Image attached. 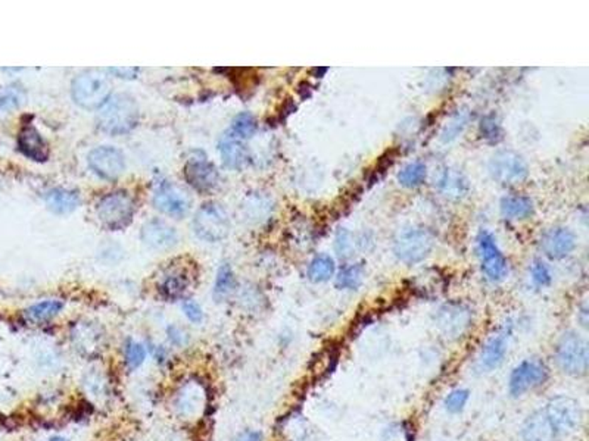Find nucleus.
Returning a JSON list of instances; mask_svg holds the SVG:
<instances>
[{
	"mask_svg": "<svg viewBox=\"0 0 589 441\" xmlns=\"http://www.w3.org/2000/svg\"><path fill=\"white\" fill-rule=\"evenodd\" d=\"M96 123L100 130L114 135L131 131L139 123V106L136 100L124 93L111 96L99 108Z\"/></svg>",
	"mask_w": 589,
	"mask_h": 441,
	"instance_id": "f257e3e1",
	"label": "nucleus"
},
{
	"mask_svg": "<svg viewBox=\"0 0 589 441\" xmlns=\"http://www.w3.org/2000/svg\"><path fill=\"white\" fill-rule=\"evenodd\" d=\"M189 287V278L181 271H173L161 281V294L168 300H176L184 294Z\"/></svg>",
	"mask_w": 589,
	"mask_h": 441,
	"instance_id": "b1692460",
	"label": "nucleus"
},
{
	"mask_svg": "<svg viewBox=\"0 0 589 441\" xmlns=\"http://www.w3.org/2000/svg\"><path fill=\"white\" fill-rule=\"evenodd\" d=\"M364 278V268L361 263L349 265L341 269V273L336 277V287L341 290H357Z\"/></svg>",
	"mask_w": 589,
	"mask_h": 441,
	"instance_id": "c85d7f7f",
	"label": "nucleus"
},
{
	"mask_svg": "<svg viewBox=\"0 0 589 441\" xmlns=\"http://www.w3.org/2000/svg\"><path fill=\"white\" fill-rule=\"evenodd\" d=\"M478 254L480 258L482 271L486 278L492 282H499L507 275V261L499 250L495 237L486 230L478 235Z\"/></svg>",
	"mask_w": 589,
	"mask_h": 441,
	"instance_id": "1a4fd4ad",
	"label": "nucleus"
},
{
	"mask_svg": "<svg viewBox=\"0 0 589 441\" xmlns=\"http://www.w3.org/2000/svg\"><path fill=\"white\" fill-rule=\"evenodd\" d=\"M18 149L25 158L35 162H46L49 158V146L32 125H25L20 131Z\"/></svg>",
	"mask_w": 589,
	"mask_h": 441,
	"instance_id": "f3484780",
	"label": "nucleus"
},
{
	"mask_svg": "<svg viewBox=\"0 0 589 441\" xmlns=\"http://www.w3.org/2000/svg\"><path fill=\"white\" fill-rule=\"evenodd\" d=\"M184 335H186V334H184L177 327H170V328H168V338H170V343L173 346H177V347L183 346L184 344V340H186V337H184Z\"/></svg>",
	"mask_w": 589,
	"mask_h": 441,
	"instance_id": "a19ab883",
	"label": "nucleus"
},
{
	"mask_svg": "<svg viewBox=\"0 0 589 441\" xmlns=\"http://www.w3.org/2000/svg\"><path fill=\"white\" fill-rule=\"evenodd\" d=\"M183 312L188 316V319L195 322V324H200L202 319H204V311H202V308L193 300L183 302Z\"/></svg>",
	"mask_w": 589,
	"mask_h": 441,
	"instance_id": "e433bc0d",
	"label": "nucleus"
},
{
	"mask_svg": "<svg viewBox=\"0 0 589 441\" xmlns=\"http://www.w3.org/2000/svg\"><path fill=\"white\" fill-rule=\"evenodd\" d=\"M89 165L92 171L105 180H115L126 169V159L120 150L111 146L96 147L89 155Z\"/></svg>",
	"mask_w": 589,
	"mask_h": 441,
	"instance_id": "f8f14e48",
	"label": "nucleus"
},
{
	"mask_svg": "<svg viewBox=\"0 0 589 441\" xmlns=\"http://www.w3.org/2000/svg\"><path fill=\"white\" fill-rule=\"evenodd\" d=\"M467 120L463 115H459L457 118H454L452 123L448 125L447 131L444 132V140H452L454 137H457L459 132H461V130L464 128Z\"/></svg>",
	"mask_w": 589,
	"mask_h": 441,
	"instance_id": "58836bf2",
	"label": "nucleus"
},
{
	"mask_svg": "<svg viewBox=\"0 0 589 441\" xmlns=\"http://www.w3.org/2000/svg\"><path fill=\"white\" fill-rule=\"evenodd\" d=\"M334 247L336 251H338L339 256H348L349 250L352 247V242H351V237L349 232L345 230H341L336 235V240H334Z\"/></svg>",
	"mask_w": 589,
	"mask_h": 441,
	"instance_id": "4c0bfd02",
	"label": "nucleus"
},
{
	"mask_svg": "<svg viewBox=\"0 0 589 441\" xmlns=\"http://www.w3.org/2000/svg\"><path fill=\"white\" fill-rule=\"evenodd\" d=\"M470 399V392L466 388H457L451 392L445 399V409L449 414H460Z\"/></svg>",
	"mask_w": 589,
	"mask_h": 441,
	"instance_id": "72a5a7b5",
	"label": "nucleus"
},
{
	"mask_svg": "<svg viewBox=\"0 0 589 441\" xmlns=\"http://www.w3.org/2000/svg\"><path fill=\"white\" fill-rule=\"evenodd\" d=\"M184 178L188 184L198 192H210L217 187L220 175H218L217 168L207 161V158H192L186 162L183 169Z\"/></svg>",
	"mask_w": 589,
	"mask_h": 441,
	"instance_id": "ddd939ff",
	"label": "nucleus"
},
{
	"mask_svg": "<svg viewBox=\"0 0 589 441\" xmlns=\"http://www.w3.org/2000/svg\"><path fill=\"white\" fill-rule=\"evenodd\" d=\"M142 240L149 247L157 250H165L176 246L177 232L173 227L164 223V220L152 219L143 225Z\"/></svg>",
	"mask_w": 589,
	"mask_h": 441,
	"instance_id": "dca6fc26",
	"label": "nucleus"
},
{
	"mask_svg": "<svg viewBox=\"0 0 589 441\" xmlns=\"http://www.w3.org/2000/svg\"><path fill=\"white\" fill-rule=\"evenodd\" d=\"M509 350V335L506 333L497 334L491 337L487 343L483 346L479 364L480 368L485 371H494L506 359V354Z\"/></svg>",
	"mask_w": 589,
	"mask_h": 441,
	"instance_id": "6ab92c4d",
	"label": "nucleus"
},
{
	"mask_svg": "<svg viewBox=\"0 0 589 441\" xmlns=\"http://www.w3.org/2000/svg\"><path fill=\"white\" fill-rule=\"evenodd\" d=\"M439 322H441V327L449 333V334H459L463 331V328L468 324V313L461 311L460 308L457 309H452V308H445L441 311V316H439Z\"/></svg>",
	"mask_w": 589,
	"mask_h": 441,
	"instance_id": "cd10ccee",
	"label": "nucleus"
},
{
	"mask_svg": "<svg viewBox=\"0 0 589 441\" xmlns=\"http://www.w3.org/2000/svg\"><path fill=\"white\" fill-rule=\"evenodd\" d=\"M63 309V302L59 299H49L39 302L24 311V318L31 324H44L55 318Z\"/></svg>",
	"mask_w": 589,
	"mask_h": 441,
	"instance_id": "5701e85b",
	"label": "nucleus"
},
{
	"mask_svg": "<svg viewBox=\"0 0 589 441\" xmlns=\"http://www.w3.org/2000/svg\"><path fill=\"white\" fill-rule=\"evenodd\" d=\"M71 94L78 106L99 109L111 97V84L102 71H84L74 78Z\"/></svg>",
	"mask_w": 589,
	"mask_h": 441,
	"instance_id": "7ed1b4c3",
	"label": "nucleus"
},
{
	"mask_svg": "<svg viewBox=\"0 0 589 441\" xmlns=\"http://www.w3.org/2000/svg\"><path fill=\"white\" fill-rule=\"evenodd\" d=\"M439 189L448 197L460 199L466 196L468 185H467L466 178L460 173L447 169L439 180Z\"/></svg>",
	"mask_w": 589,
	"mask_h": 441,
	"instance_id": "393cba45",
	"label": "nucleus"
},
{
	"mask_svg": "<svg viewBox=\"0 0 589 441\" xmlns=\"http://www.w3.org/2000/svg\"><path fill=\"white\" fill-rule=\"evenodd\" d=\"M193 228L199 239L215 243L223 240L229 234L230 220L221 205L210 201L202 205L195 215Z\"/></svg>",
	"mask_w": 589,
	"mask_h": 441,
	"instance_id": "39448f33",
	"label": "nucleus"
},
{
	"mask_svg": "<svg viewBox=\"0 0 589 441\" xmlns=\"http://www.w3.org/2000/svg\"><path fill=\"white\" fill-rule=\"evenodd\" d=\"M576 237L569 228L555 227L541 237V249L551 259H561L575 250Z\"/></svg>",
	"mask_w": 589,
	"mask_h": 441,
	"instance_id": "4468645a",
	"label": "nucleus"
},
{
	"mask_svg": "<svg viewBox=\"0 0 589 441\" xmlns=\"http://www.w3.org/2000/svg\"><path fill=\"white\" fill-rule=\"evenodd\" d=\"M314 73H317V77H318V75L322 77V75H324V74L327 73V68H320V70H318V68H315Z\"/></svg>",
	"mask_w": 589,
	"mask_h": 441,
	"instance_id": "37998d69",
	"label": "nucleus"
},
{
	"mask_svg": "<svg viewBox=\"0 0 589 441\" xmlns=\"http://www.w3.org/2000/svg\"><path fill=\"white\" fill-rule=\"evenodd\" d=\"M435 237L429 230L410 228L402 231L394 244L395 256L407 265L422 262L432 251Z\"/></svg>",
	"mask_w": 589,
	"mask_h": 441,
	"instance_id": "423d86ee",
	"label": "nucleus"
},
{
	"mask_svg": "<svg viewBox=\"0 0 589 441\" xmlns=\"http://www.w3.org/2000/svg\"><path fill=\"white\" fill-rule=\"evenodd\" d=\"M555 362L570 377L586 375L589 350L585 338L575 331L564 333L555 344Z\"/></svg>",
	"mask_w": 589,
	"mask_h": 441,
	"instance_id": "f03ea898",
	"label": "nucleus"
},
{
	"mask_svg": "<svg viewBox=\"0 0 589 441\" xmlns=\"http://www.w3.org/2000/svg\"><path fill=\"white\" fill-rule=\"evenodd\" d=\"M549 375V371L544 362L538 359H525L520 362L510 374L509 393L517 399L525 396L530 390L541 387Z\"/></svg>",
	"mask_w": 589,
	"mask_h": 441,
	"instance_id": "0eeeda50",
	"label": "nucleus"
},
{
	"mask_svg": "<svg viewBox=\"0 0 589 441\" xmlns=\"http://www.w3.org/2000/svg\"><path fill=\"white\" fill-rule=\"evenodd\" d=\"M47 208L54 213L66 215L74 212L80 205V196L77 192L65 190V189H54L46 193L44 196Z\"/></svg>",
	"mask_w": 589,
	"mask_h": 441,
	"instance_id": "412c9836",
	"label": "nucleus"
},
{
	"mask_svg": "<svg viewBox=\"0 0 589 441\" xmlns=\"http://www.w3.org/2000/svg\"><path fill=\"white\" fill-rule=\"evenodd\" d=\"M480 134L487 142H498L501 139V128L494 115H487L483 118L480 124Z\"/></svg>",
	"mask_w": 589,
	"mask_h": 441,
	"instance_id": "f704fd0d",
	"label": "nucleus"
},
{
	"mask_svg": "<svg viewBox=\"0 0 589 441\" xmlns=\"http://www.w3.org/2000/svg\"><path fill=\"white\" fill-rule=\"evenodd\" d=\"M218 150H220L221 158L224 163L230 168L241 169L248 162V150L245 146V140H242L238 135L227 130L220 142H218Z\"/></svg>",
	"mask_w": 589,
	"mask_h": 441,
	"instance_id": "a211bd4d",
	"label": "nucleus"
},
{
	"mask_svg": "<svg viewBox=\"0 0 589 441\" xmlns=\"http://www.w3.org/2000/svg\"><path fill=\"white\" fill-rule=\"evenodd\" d=\"M334 261L327 254H318L308 266V278L314 282H324L334 275Z\"/></svg>",
	"mask_w": 589,
	"mask_h": 441,
	"instance_id": "a878e982",
	"label": "nucleus"
},
{
	"mask_svg": "<svg viewBox=\"0 0 589 441\" xmlns=\"http://www.w3.org/2000/svg\"><path fill=\"white\" fill-rule=\"evenodd\" d=\"M147 358V350L142 343L128 340L124 346V364L128 371L139 369Z\"/></svg>",
	"mask_w": 589,
	"mask_h": 441,
	"instance_id": "2f4dec72",
	"label": "nucleus"
},
{
	"mask_svg": "<svg viewBox=\"0 0 589 441\" xmlns=\"http://www.w3.org/2000/svg\"><path fill=\"white\" fill-rule=\"evenodd\" d=\"M490 173L501 184H517L528 178L529 168L525 159L516 151L501 150L492 156Z\"/></svg>",
	"mask_w": 589,
	"mask_h": 441,
	"instance_id": "9d476101",
	"label": "nucleus"
},
{
	"mask_svg": "<svg viewBox=\"0 0 589 441\" xmlns=\"http://www.w3.org/2000/svg\"><path fill=\"white\" fill-rule=\"evenodd\" d=\"M533 201L526 196H509L501 200V213L506 219H528L533 215Z\"/></svg>",
	"mask_w": 589,
	"mask_h": 441,
	"instance_id": "4be33fe9",
	"label": "nucleus"
},
{
	"mask_svg": "<svg viewBox=\"0 0 589 441\" xmlns=\"http://www.w3.org/2000/svg\"><path fill=\"white\" fill-rule=\"evenodd\" d=\"M136 212L134 199L124 190H116L100 199L97 203V216L108 230H123L128 227Z\"/></svg>",
	"mask_w": 589,
	"mask_h": 441,
	"instance_id": "20e7f679",
	"label": "nucleus"
},
{
	"mask_svg": "<svg viewBox=\"0 0 589 441\" xmlns=\"http://www.w3.org/2000/svg\"><path fill=\"white\" fill-rule=\"evenodd\" d=\"M49 441H68V440H66L65 437H61V435H55V437L50 438Z\"/></svg>",
	"mask_w": 589,
	"mask_h": 441,
	"instance_id": "c03bdc74",
	"label": "nucleus"
},
{
	"mask_svg": "<svg viewBox=\"0 0 589 441\" xmlns=\"http://www.w3.org/2000/svg\"><path fill=\"white\" fill-rule=\"evenodd\" d=\"M234 288V274L230 265L224 263L217 271V278L214 284V297L217 300H221L231 293Z\"/></svg>",
	"mask_w": 589,
	"mask_h": 441,
	"instance_id": "c756f323",
	"label": "nucleus"
},
{
	"mask_svg": "<svg viewBox=\"0 0 589 441\" xmlns=\"http://www.w3.org/2000/svg\"><path fill=\"white\" fill-rule=\"evenodd\" d=\"M154 205L158 211L165 215L181 218L186 215L190 208V200L188 194L184 193L176 184L162 180L158 182L155 194H154Z\"/></svg>",
	"mask_w": 589,
	"mask_h": 441,
	"instance_id": "9b49d317",
	"label": "nucleus"
},
{
	"mask_svg": "<svg viewBox=\"0 0 589 441\" xmlns=\"http://www.w3.org/2000/svg\"><path fill=\"white\" fill-rule=\"evenodd\" d=\"M108 73L123 80H134L139 74V68H109Z\"/></svg>",
	"mask_w": 589,
	"mask_h": 441,
	"instance_id": "ea45409f",
	"label": "nucleus"
},
{
	"mask_svg": "<svg viewBox=\"0 0 589 441\" xmlns=\"http://www.w3.org/2000/svg\"><path fill=\"white\" fill-rule=\"evenodd\" d=\"M264 435L261 431H255V430H246L243 431L236 441H262Z\"/></svg>",
	"mask_w": 589,
	"mask_h": 441,
	"instance_id": "79ce46f5",
	"label": "nucleus"
},
{
	"mask_svg": "<svg viewBox=\"0 0 589 441\" xmlns=\"http://www.w3.org/2000/svg\"><path fill=\"white\" fill-rule=\"evenodd\" d=\"M552 281L551 271L542 261H535L532 265V282L536 287H547Z\"/></svg>",
	"mask_w": 589,
	"mask_h": 441,
	"instance_id": "c9c22d12",
	"label": "nucleus"
},
{
	"mask_svg": "<svg viewBox=\"0 0 589 441\" xmlns=\"http://www.w3.org/2000/svg\"><path fill=\"white\" fill-rule=\"evenodd\" d=\"M426 175H427L426 165L423 162L415 161V162L408 163L407 166H403L402 171L398 174V181L402 187L414 189L425 182Z\"/></svg>",
	"mask_w": 589,
	"mask_h": 441,
	"instance_id": "bb28decb",
	"label": "nucleus"
},
{
	"mask_svg": "<svg viewBox=\"0 0 589 441\" xmlns=\"http://www.w3.org/2000/svg\"><path fill=\"white\" fill-rule=\"evenodd\" d=\"M25 100V92L18 84H12L0 90V113L20 108Z\"/></svg>",
	"mask_w": 589,
	"mask_h": 441,
	"instance_id": "7c9ffc66",
	"label": "nucleus"
},
{
	"mask_svg": "<svg viewBox=\"0 0 589 441\" xmlns=\"http://www.w3.org/2000/svg\"><path fill=\"white\" fill-rule=\"evenodd\" d=\"M560 435L544 409L529 415L521 428L525 441H559Z\"/></svg>",
	"mask_w": 589,
	"mask_h": 441,
	"instance_id": "2eb2a0df",
	"label": "nucleus"
},
{
	"mask_svg": "<svg viewBox=\"0 0 589 441\" xmlns=\"http://www.w3.org/2000/svg\"><path fill=\"white\" fill-rule=\"evenodd\" d=\"M204 392L195 383L183 385L177 393L174 406L181 416H192L204 408Z\"/></svg>",
	"mask_w": 589,
	"mask_h": 441,
	"instance_id": "aec40b11",
	"label": "nucleus"
},
{
	"mask_svg": "<svg viewBox=\"0 0 589 441\" xmlns=\"http://www.w3.org/2000/svg\"><path fill=\"white\" fill-rule=\"evenodd\" d=\"M233 134H236L238 135V137H241L242 140H248V139H250L252 135L255 134V131H257V121H255V118L252 116L250 113H248V112H243V113H241V115H238L234 118V121H233V124H231V127L229 128Z\"/></svg>",
	"mask_w": 589,
	"mask_h": 441,
	"instance_id": "473e14b6",
	"label": "nucleus"
},
{
	"mask_svg": "<svg viewBox=\"0 0 589 441\" xmlns=\"http://www.w3.org/2000/svg\"><path fill=\"white\" fill-rule=\"evenodd\" d=\"M554 427L560 434L573 433L581 427L583 421V411L578 400L569 396H555L552 397L545 409Z\"/></svg>",
	"mask_w": 589,
	"mask_h": 441,
	"instance_id": "6e6552de",
	"label": "nucleus"
}]
</instances>
